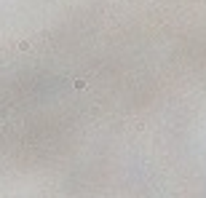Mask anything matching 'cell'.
<instances>
[{
  "label": "cell",
  "instance_id": "7a4b0ae2",
  "mask_svg": "<svg viewBox=\"0 0 206 198\" xmlns=\"http://www.w3.org/2000/svg\"><path fill=\"white\" fill-rule=\"evenodd\" d=\"M72 86H75V88H78V91H83V88H86V80H80V78H78V80H75V83H72Z\"/></svg>",
  "mask_w": 206,
  "mask_h": 198
},
{
  "label": "cell",
  "instance_id": "6da1fadb",
  "mask_svg": "<svg viewBox=\"0 0 206 198\" xmlns=\"http://www.w3.org/2000/svg\"><path fill=\"white\" fill-rule=\"evenodd\" d=\"M30 48H32L30 40H21V43H19V51H30Z\"/></svg>",
  "mask_w": 206,
  "mask_h": 198
}]
</instances>
